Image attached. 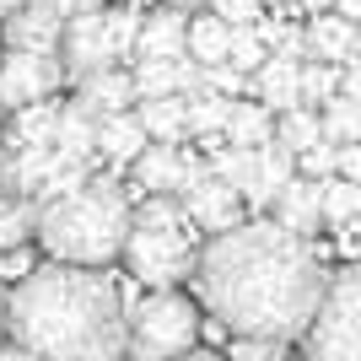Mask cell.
<instances>
[{"label": "cell", "mask_w": 361, "mask_h": 361, "mask_svg": "<svg viewBox=\"0 0 361 361\" xmlns=\"http://www.w3.org/2000/svg\"><path fill=\"white\" fill-rule=\"evenodd\" d=\"M124 232H130V200L114 178H81L75 189L54 200H38L32 238L44 243L49 259L65 264H108L119 259Z\"/></svg>", "instance_id": "obj_3"}, {"label": "cell", "mask_w": 361, "mask_h": 361, "mask_svg": "<svg viewBox=\"0 0 361 361\" xmlns=\"http://www.w3.org/2000/svg\"><path fill=\"white\" fill-rule=\"evenodd\" d=\"M275 221L286 226V232H297V238H313L318 221H324V211H318V178H297L291 173L281 189H275Z\"/></svg>", "instance_id": "obj_14"}, {"label": "cell", "mask_w": 361, "mask_h": 361, "mask_svg": "<svg viewBox=\"0 0 361 361\" xmlns=\"http://www.w3.org/2000/svg\"><path fill=\"white\" fill-rule=\"evenodd\" d=\"M329 6H334V11H340V16H350V22H356V16H361V0H329Z\"/></svg>", "instance_id": "obj_35"}, {"label": "cell", "mask_w": 361, "mask_h": 361, "mask_svg": "<svg viewBox=\"0 0 361 361\" xmlns=\"http://www.w3.org/2000/svg\"><path fill=\"white\" fill-rule=\"evenodd\" d=\"M270 108L264 103H238V97H226V119H221V140L232 146H259V140H270Z\"/></svg>", "instance_id": "obj_21"}, {"label": "cell", "mask_w": 361, "mask_h": 361, "mask_svg": "<svg viewBox=\"0 0 361 361\" xmlns=\"http://www.w3.org/2000/svg\"><path fill=\"white\" fill-rule=\"evenodd\" d=\"M81 81V97L75 103L87 108L92 119L97 114H119V108H130L135 103V81L119 71V65H103V71H87V75H75Z\"/></svg>", "instance_id": "obj_17"}, {"label": "cell", "mask_w": 361, "mask_h": 361, "mask_svg": "<svg viewBox=\"0 0 361 361\" xmlns=\"http://www.w3.org/2000/svg\"><path fill=\"white\" fill-rule=\"evenodd\" d=\"M178 97H183V130H189V135L221 130V119H226V97L221 92H178Z\"/></svg>", "instance_id": "obj_26"}, {"label": "cell", "mask_w": 361, "mask_h": 361, "mask_svg": "<svg viewBox=\"0 0 361 361\" xmlns=\"http://www.w3.org/2000/svg\"><path fill=\"white\" fill-rule=\"evenodd\" d=\"M318 124L329 140H356L361 135V103L350 92H334L329 103H318Z\"/></svg>", "instance_id": "obj_25"}, {"label": "cell", "mask_w": 361, "mask_h": 361, "mask_svg": "<svg viewBox=\"0 0 361 361\" xmlns=\"http://www.w3.org/2000/svg\"><path fill=\"white\" fill-rule=\"evenodd\" d=\"M135 97H162V92H178V71L173 60H135Z\"/></svg>", "instance_id": "obj_28"}, {"label": "cell", "mask_w": 361, "mask_h": 361, "mask_svg": "<svg viewBox=\"0 0 361 361\" xmlns=\"http://www.w3.org/2000/svg\"><path fill=\"white\" fill-rule=\"evenodd\" d=\"M334 173L340 178H361V146L356 140H334Z\"/></svg>", "instance_id": "obj_34"}, {"label": "cell", "mask_w": 361, "mask_h": 361, "mask_svg": "<svg viewBox=\"0 0 361 361\" xmlns=\"http://www.w3.org/2000/svg\"><path fill=\"white\" fill-rule=\"evenodd\" d=\"M11 6H22V0H0V11H11Z\"/></svg>", "instance_id": "obj_37"}, {"label": "cell", "mask_w": 361, "mask_h": 361, "mask_svg": "<svg viewBox=\"0 0 361 361\" xmlns=\"http://www.w3.org/2000/svg\"><path fill=\"white\" fill-rule=\"evenodd\" d=\"M195 334H200L195 302L178 297L173 286H151V297H140V307L124 318V350H135V356H146V361L189 350Z\"/></svg>", "instance_id": "obj_5"}, {"label": "cell", "mask_w": 361, "mask_h": 361, "mask_svg": "<svg viewBox=\"0 0 361 361\" xmlns=\"http://www.w3.org/2000/svg\"><path fill=\"white\" fill-rule=\"evenodd\" d=\"M11 195V183H6V157H0V200Z\"/></svg>", "instance_id": "obj_36"}, {"label": "cell", "mask_w": 361, "mask_h": 361, "mask_svg": "<svg viewBox=\"0 0 361 361\" xmlns=\"http://www.w3.org/2000/svg\"><path fill=\"white\" fill-rule=\"evenodd\" d=\"M270 49L259 44V32L254 27H232V38H226V65L232 71H243V75H254V65L264 60Z\"/></svg>", "instance_id": "obj_30"}, {"label": "cell", "mask_w": 361, "mask_h": 361, "mask_svg": "<svg viewBox=\"0 0 361 361\" xmlns=\"http://www.w3.org/2000/svg\"><path fill=\"white\" fill-rule=\"evenodd\" d=\"M291 162H297L302 173H307V178H324V173H334V140H329V135H324V140H313V146H307V151H297Z\"/></svg>", "instance_id": "obj_32"}, {"label": "cell", "mask_w": 361, "mask_h": 361, "mask_svg": "<svg viewBox=\"0 0 361 361\" xmlns=\"http://www.w3.org/2000/svg\"><path fill=\"white\" fill-rule=\"evenodd\" d=\"M65 87L60 49H6L0 54V108H22L32 97H54Z\"/></svg>", "instance_id": "obj_7"}, {"label": "cell", "mask_w": 361, "mask_h": 361, "mask_svg": "<svg viewBox=\"0 0 361 361\" xmlns=\"http://www.w3.org/2000/svg\"><path fill=\"white\" fill-rule=\"evenodd\" d=\"M49 146L60 151V157H71V162H92V114L81 103L60 108V119L49 130Z\"/></svg>", "instance_id": "obj_22"}, {"label": "cell", "mask_w": 361, "mask_h": 361, "mask_svg": "<svg viewBox=\"0 0 361 361\" xmlns=\"http://www.w3.org/2000/svg\"><path fill=\"white\" fill-rule=\"evenodd\" d=\"M32 216H38V205H32L27 195H6L0 200V248H16V243L32 238Z\"/></svg>", "instance_id": "obj_27"}, {"label": "cell", "mask_w": 361, "mask_h": 361, "mask_svg": "<svg viewBox=\"0 0 361 361\" xmlns=\"http://www.w3.org/2000/svg\"><path fill=\"white\" fill-rule=\"evenodd\" d=\"M0 318H6V291H0Z\"/></svg>", "instance_id": "obj_39"}, {"label": "cell", "mask_w": 361, "mask_h": 361, "mask_svg": "<svg viewBox=\"0 0 361 361\" xmlns=\"http://www.w3.org/2000/svg\"><path fill=\"white\" fill-rule=\"evenodd\" d=\"M307 54H318V60H329V65H345V60H356V22L350 16H340V11H313V22H307Z\"/></svg>", "instance_id": "obj_15"}, {"label": "cell", "mask_w": 361, "mask_h": 361, "mask_svg": "<svg viewBox=\"0 0 361 361\" xmlns=\"http://www.w3.org/2000/svg\"><path fill=\"white\" fill-rule=\"evenodd\" d=\"M281 146L297 157V151H307L313 140H324V124H318V108H307V103H297V108H286L281 114V130H270Z\"/></svg>", "instance_id": "obj_24"}, {"label": "cell", "mask_w": 361, "mask_h": 361, "mask_svg": "<svg viewBox=\"0 0 361 361\" xmlns=\"http://www.w3.org/2000/svg\"><path fill=\"white\" fill-rule=\"evenodd\" d=\"M0 329H11V345L27 356L108 361L124 356V297L103 264L49 259L16 281Z\"/></svg>", "instance_id": "obj_2"}, {"label": "cell", "mask_w": 361, "mask_h": 361, "mask_svg": "<svg viewBox=\"0 0 361 361\" xmlns=\"http://www.w3.org/2000/svg\"><path fill=\"white\" fill-rule=\"evenodd\" d=\"M302 345L318 361H361V270L324 275V291H318L313 313L302 324Z\"/></svg>", "instance_id": "obj_4"}, {"label": "cell", "mask_w": 361, "mask_h": 361, "mask_svg": "<svg viewBox=\"0 0 361 361\" xmlns=\"http://www.w3.org/2000/svg\"><path fill=\"white\" fill-rule=\"evenodd\" d=\"M200 291L232 334H275L297 340L318 291L324 259L307 238L286 232L281 221H232L195 254Z\"/></svg>", "instance_id": "obj_1"}, {"label": "cell", "mask_w": 361, "mask_h": 361, "mask_svg": "<svg viewBox=\"0 0 361 361\" xmlns=\"http://www.w3.org/2000/svg\"><path fill=\"white\" fill-rule=\"evenodd\" d=\"M130 167H135V189L140 195H178L183 183H189V173L205 167V157L178 151L173 140H146V146L130 157Z\"/></svg>", "instance_id": "obj_10"}, {"label": "cell", "mask_w": 361, "mask_h": 361, "mask_svg": "<svg viewBox=\"0 0 361 361\" xmlns=\"http://www.w3.org/2000/svg\"><path fill=\"white\" fill-rule=\"evenodd\" d=\"M60 119V103H49V97H32V103L16 108V124H11V146H44L49 130Z\"/></svg>", "instance_id": "obj_23"}, {"label": "cell", "mask_w": 361, "mask_h": 361, "mask_svg": "<svg viewBox=\"0 0 361 361\" xmlns=\"http://www.w3.org/2000/svg\"><path fill=\"white\" fill-rule=\"evenodd\" d=\"M297 173V162H291V151L281 146V140H259L254 146V167H248V183H243L238 195H243V205H270L275 200V189Z\"/></svg>", "instance_id": "obj_13"}, {"label": "cell", "mask_w": 361, "mask_h": 361, "mask_svg": "<svg viewBox=\"0 0 361 361\" xmlns=\"http://www.w3.org/2000/svg\"><path fill=\"white\" fill-rule=\"evenodd\" d=\"M216 6V16H221L226 27H248L259 11H264V0H211Z\"/></svg>", "instance_id": "obj_33"}, {"label": "cell", "mask_w": 361, "mask_h": 361, "mask_svg": "<svg viewBox=\"0 0 361 361\" xmlns=\"http://www.w3.org/2000/svg\"><path fill=\"white\" fill-rule=\"evenodd\" d=\"M60 27H65V16L49 11L44 0H22V6H11L0 16L6 49H60Z\"/></svg>", "instance_id": "obj_11"}, {"label": "cell", "mask_w": 361, "mask_h": 361, "mask_svg": "<svg viewBox=\"0 0 361 361\" xmlns=\"http://www.w3.org/2000/svg\"><path fill=\"white\" fill-rule=\"evenodd\" d=\"M130 54H135V60H178L183 54V16H178V6L140 16L135 49H130Z\"/></svg>", "instance_id": "obj_16"}, {"label": "cell", "mask_w": 361, "mask_h": 361, "mask_svg": "<svg viewBox=\"0 0 361 361\" xmlns=\"http://www.w3.org/2000/svg\"><path fill=\"white\" fill-rule=\"evenodd\" d=\"M254 92H259V103L270 108V114H286V108H297V60H286V54H264V60L254 65Z\"/></svg>", "instance_id": "obj_18"}, {"label": "cell", "mask_w": 361, "mask_h": 361, "mask_svg": "<svg viewBox=\"0 0 361 361\" xmlns=\"http://www.w3.org/2000/svg\"><path fill=\"white\" fill-rule=\"evenodd\" d=\"M146 140L151 135L140 130V119L130 114V108L97 114V119H92V157H103V162H114V167H130V157H135Z\"/></svg>", "instance_id": "obj_12"}, {"label": "cell", "mask_w": 361, "mask_h": 361, "mask_svg": "<svg viewBox=\"0 0 361 361\" xmlns=\"http://www.w3.org/2000/svg\"><path fill=\"white\" fill-rule=\"evenodd\" d=\"M281 350H286V340H275V334H238L232 340V356L243 361H281Z\"/></svg>", "instance_id": "obj_31"}, {"label": "cell", "mask_w": 361, "mask_h": 361, "mask_svg": "<svg viewBox=\"0 0 361 361\" xmlns=\"http://www.w3.org/2000/svg\"><path fill=\"white\" fill-rule=\"evenodd\" d=\"M189 216L183 221H130L119 254L130 259V275L140 286H178L183 275L195 270V232H189Z\"/></svg>", "instance_id": "obj_6"}, {"label": "cell", "mask_w": 361, "mask_h": 361, "mask_svg": "<svg viewBox=\"0 0 361 361\" xmlns=\"http://www.w3.org/2000/svg\"><path fill=\"white\" fill-rule=\"evenodd\" d=\"M60 49H65V75H87V71H103V65H119L114 44H108V22H103V6H81V11L65 16L60 27Z\"/></svg>", "instance_id": "obj_8"}, {"label": "cell", "mask_w": 361, "mask_h": 361, "mask_svg": "<svg viewBox=\"0 0 361 361\" xmlns=\"http://www.w3.org/2000/svg\"><path fill=\"white\" fill-rule=\"evenodd\" d=\"M0 114H6V108H0Z\"/></svg>", "instance_id": "obj_40"}, {"label": "cell", "mask_w": 361, "mask_h": 361, "mask_svg": "<svg viewBox=\"0 0 361 361\" xmlns=\"http://www.w3.org/2000/svg\"><path fill=\"white\" fill-rule=\"evenodd\" d=\"M130 114L140 119V130H146L151 140H178V135H183V97H178V92H162V97H135V103H130Z\"/></svg>", "instance_id": "obj_20"}, {"label": "cell", "mask_w": 361, "mask_h": 361, "mask_svg": "<svg viewBox=\"0 0 361 361\" xmlns=\"http://www.w3.org/2000/svg\"><path fill=\"white\" fill-rule=\"evenodd\" d=\"M167 6H200V0H167Z\"/></svg>", "instance_id": "obj_38"}, {"label": "cell", "mask_w": 361, "mask_h": 361, "mask_svg": "<svg viewBox=\"0 0 361 361\" xmlns=\"http://www.w3.org/2000/svg\"><path fill=\"white\" fill-rule=\"evenodd\" d=\"M226 38H232V27H226L216 11L183 16V54H189V60H200V65L226 60Z\"/></svg>", "instance_id": "obj_19"}, {"label": "cell", "mask_w": 361, "mask_h": 361, "mask_svg": "<svg viewBox=\"0 0 361 361\" xmlns=\"http://www.w3.org/2000/svg\"><path fill=\"white\" fill-rule=\"evenodd\" d=\"M103 22H108V44L119 60H130V49H135V27H140V11L135 6H103Z\"/></svg>", "instance_id": "obj_29"}, {"label": "cell", "mask_w": 361, "mask_h": 361, "mask_svg": "<svg viewBox=\"0 0 361 361\" xmlns=\"http://www.w3.org/2000/svg\"><path fill=\"white\" fill-rule=\"evenodd\" d=\"M178 205H183V216H189L195 226H205V232H221V226L243 221V200H238V189H232L221 173H211V167L189 173V183L178 189Z\"/></svg>", "instance_id": "obj_9"}]
</instances>
